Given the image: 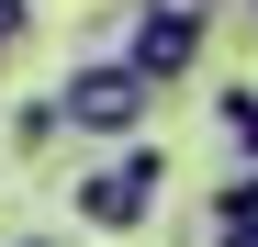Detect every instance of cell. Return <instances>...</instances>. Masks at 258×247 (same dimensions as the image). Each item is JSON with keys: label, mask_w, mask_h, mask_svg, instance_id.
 Segmentation results:
<instances>
[{"label": "cell", "mask_w": 258, "mask_h": 247, "mask_svg": "<svg viewBox=\"0 0 258 247\" xmlns=\"http://www.w3.org/2000/svg\"><path fill=\"white\" fill-rule=\"evenodd\" d=\"M56 135H68V112H56V90H45V101H12V157H45Z\"/></svg>", "instance_id": "obj_4"}, {"label": "cell", "mask_w": 258, "mask_h": 247, "mask_svg": "<svg viewBox=\"0 0 258 247\" xmlns=\"http://www.w3.org/2000/svg\"><path fill=\"white\" fill-rule=\"evenodd\" d=\"M213 124H225V135L247 146V169H258V90H247V79H225V90H213Z\"/></svg>", "instance_id": "obj_5"}, {"label": "cell", "mask_w": 258, "mask_h": 247, "mask_svg": "<svg viewBox=\"0 0 258 247\" xmlns=\"http://www.w3.org/2000/svg\"><path fill=\"white\" fill-rule=\"evenodd\" d=\"M202 214H213V225H247V236H258V169H236L225 191H213V202H202Z\"/></svg>", "instance_id": "obj_6"}, {"label": "cell", "mask_w": 258, "mask_h": 247, "mask_svg": "<svg viewBox=\"0 0 258 247\" xmlns=\"http://www.w3.org/2000/svg\"><path fill=\"white\" fill-rule=\"evenodd\" d=\"M23 45H34V0H0V68H12Z\"/></svg>", "instance_id": "obj_7"}, {"label": "cell", "mask_w": 258, "mask_h": 247, "mask_svg": "<svg viewBox=\"0 0 258 247\" xmlns=\"http://www.w3.org/2000/svg\"><path fill=\"white\" fill-rule=\"evenodd\" d=\"M12 247H68V236H12Z\"/></svg>", "instance_id": "obj_10"}, {"label": "cell", "mask_w": 258, "mask_h": 247, "mask_svg": "<svg viewBox=\"0 0 258 247\" xmlns=\"http://www.w3.org/2000/svg\"><path fill=\"white\" fill-rule=\"evenodd\" d=\"M56 112H68V135H90V146H146L157 90H146L123 56H79V68H68V90H56Z\"/></svg>", "instance_id": "obj_1"}, {"label": "cell", "mask_w": 258, "mask_h": 247, "mask_svg": "<svg viewBox=\"0 0 258 247\" xmlns=\"http://www.w3.org/2000/svg\"><path fill=\"white\" fill-rule=\"evenodd\" d=\"M123 68L146 79V90H180V79L213 56V23H168V12H135V0H123V45H112Z\"/></svg>", "instance_id": "obj_3"}, {"label": "cell", "mask_w": 258, "mask_h": 247, "mask_svg": "<svg viewBox=\"0 0 258 247\" xmlns=\"http://www.w3.org/2000/svg\"><path fill=\"white\" fill-rule=\"evenodd\" d=\"M213 247H258V236H247V225H213Z\"/></svg>", "instance_id": "obj_9"}, {"label": "cell", "mask_w": 258, "mask_h": 247, "mask_svg": "<svg viewBox=\"0 0 258 247\" xmlns=\"http://www.w3.org/2000/svg\"><path fill=\"white\" fill-rule=\"evenodd\" d=\"M157 191H168V157L157 146H112V157H90V169L68 180V214L90 225V236H135L157 214Z\"/></svg>", "instance_id": "obj_2"}, {"label": "cell", "mask_w": 258, "mask_h": 247, "mask_svg": "<svg viewBox=\"0 0 258 247\" xmlns=\"http://www.w3.org/2000/svg\"><path fill=\"white\" fill-rule=\"evenodd\" d=\"M135 12H168V23H213L225 0H135Z\"/></svg>", "instance_id": "obj_8"}, {"label": "cell", "mask_w": 258, "mask_h": 247, "mask_svg": "<svg viewBox=\"0 0 258 247\" xmlns=\"http://www.w3.org/2000/svg\"><path fill=\"white\" fill-rule=\"evenodd\" d=\"M236 12H247V23H258V0H236Z\"/></svg>", "instance_id": "obj_11"}]
</instances>
